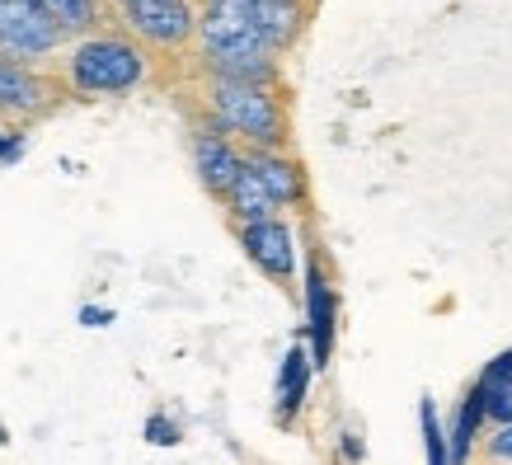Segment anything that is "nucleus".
<instances>
[{"instance_id":"f257e3e1","label":"nucleus","mask_w":512,"mask_h":465,"mask_svg":"<svg viewBox=\"0 0 512 465\" xmlns=\"http://www.w3.org/2000/svg\"><path fill=\"white\" fill-rule=\"evenodd\" d=\"M202 52L221 80H249V85H268L273 80V43H268L249 0H212L207 15L198 19Z\"/></svg>"},{"instance_id":"f03ea898","label":"nucleus","mask_w":512,"mask_h":465,"mask_svg":"<svg viewBox=\"0 0 512 465\" xmlns=\"http://www.w3.org/2000/svg\"><path fill=\"white\" fill-rule=\"evenodd\" d=\"M212 109H217V132H240L254 146L273 151L282 141V113L268 85L249 80H212Z\"/></svg>"},{"instance_id":"7ed1b4c3","label":"nucleus","mask_w":512,"mask_h":465,"mask_svg":"<svg viewBox=\"0 0 512 465\" xmlns=\"http://www.w3.org/2000/svg\"><path fill=\"white\" fill-rule=\"evenodd\" d=\"M146 76V57L123 38H85L71 57V80L85 94H123Z\"/></svg>"},{"instance_id":"20e7f679","label":"nucleus","mask_w":512,"mask_h":465,"mask_svg":"<svg viewBox=\"0 0 512 465\" xmlns=\"http://www.w3.org/2000/svg\"><path fill=\"white\" fill-rule=\"evenodd\" d=\"M66 33L57 29V19L47 15L38 0H0V57L10 62H38Z\"/></svg>"},{"instance_id":"39448f33","label":"nucleus","mask_w":512,"mask_h":465,"mask_svg":"<svg viewBox=\"0 0 512 465\" xmlns=\"http://www.w3.org/2000/svg\"><path fill=\"white\" fill-rule=\"evenodd\" d=\"M240 240H245V254L264 268L268 278H292V273H296L292 231H287L278 217H273V221H254V226H240Z\"/></svg>"},{"instance_id":"423d86ee","label":"nucleus","mask_w":512,"mask_h":465,"mask_svg":"<svg viewBox=\"0 0 512 465\" xmlns=\"http://www.w3.org/2000/svg\"><path fill=\"white\" fill-rule=\"evenodd\" d=\"M127 24H132L141 38H151V43L174 47L193 33L198 19L188 10V0H146V5H132V10H127Z\"/></svg>"},{"instance_id":"0eeeda50","label":"nucleus","mask_w":512,"mask_h":465,"mask_svg":"<svg viewBox=\"0 0 512 465\" xmlns=\"http://www.w3.org/2000/svg\"><path fill=\"white\" fill-rule=\"evenodd\" d=\"M306 329H311V362L325 367L334 353V292H329L320 264L306 268Z\"/></svg>"},{"instance_id":"6e6552de","label":"nucleus","mask_w":512,"mask_h":465,"mask_svg":"<svg viewBox=\"0 0 512 465\" xmlns=\"http://www.w3.org/2000/svg\"><path fill=\"white\" fill-rule=\"evenodd\" d=\"M193 160H198L202 184L212 188V193H221V198L231 193V184L240 179V170H245L240 151H235V146L221 137V132H202V137L193 141Z\"/></svg>"},{"instance_id":"1a4fd4ad","label":"nucleus","mask_w":512,"mask_h":465,"mask_svg":"<svg viewBox=\"0 0 512 465\" xmlns=\"http://www.w3.org/2000/svg\"><path fill=\"white\" fill-rule=\"evenodd\" d=\"M245 170L268 188V198L278 202V207L301 198V170H296L292 160H282V155H273V151H259L245 160Z\"/></svg>"},{"instance_id":"9d476101","label":"nucleus","mask_w":512,"mask_h":465,"mask_svg":"<svg viewBox=\"0 0 512 465\" xmlns=\"http://www.w3.org/2000/svg\"><path fill=\"white\" fill-rule=\"evenodd\" d=\"M43 109V85L19 62L0 57V113H33Z\"/></svg>"},{"instance_id":"9b49d317","label":"nucleus","mask_w":512,"mask_h":465,"mask_svg":"<svg viewBox=\"0 0 512 465\" xmlns=\"http://www.w3.org/2000/svg\"><path fill=\"white\" fill-rule=\"evenodd\" d=\"M226 202H231V212H235V221H240V226H254V221H273V217H278V202L268 198V188L259 184L249 170H240V179L231 184Z\"/></svg>"},{"instance_id":"f8f14e48","label":"nucleus","mask_w":512,"mask_h":465,"mask_svg":"<svg viewBox=\"0 0 512 465\" xmlns=\"http://www.w3.org/2000/svg\"><path fill=\"white\" fill-rule=\"evenodd\" d=\"M306 390H311V357L292 348V353L282 357V372H278V414L282 419H292L301 400H306Z\"/></svg>"},{"instance_id":"ddd939ff","label":"nucleus","mask_w":512,"mask_h":465,"mask_svg":"<svg viewBox=\"0 0 512 465\" xmlns=\"http://www.w3.org/2000/svg\"><path fill=\"white\" fill-rule=\"evenodd\" d=\"M484 423V395L480 386L470 390V400L461 404V414H456V428H451V442H447V465H466L470 461V442L480 433Z\"/></svg>"},{"instance_id":"4468645a","label":"nucleus","mask_w":512,"mask_h":465,"mask_svg":"<svg viewBox=\"0 0 512 465\" xmlns=\"http://www.w3.org/2000/svg\"><path fill=\"white\" fill-rule=\"evenodd\" d=\"M38 5L57 19V29H62V33L90 29V24H94V0H38Z\"/></svg>"},{"instance_id":"2eb2a0df","label":"nucleus","mask_w":512,"mask_h":465,"mask_svg":"<svg viewBox=\"0 0 512 465\" xmlns=\"http://www.w3.org/2000/svg\"><path fill=\"white\" fill-rule=\"evenodd\" d=\"M419 423H423V451H428V465H447V433L437 423L433 400L419 404Z\"/></svg>"},{"instance_id":"dca6fc26","label":"nucleus","mask_w":512,"mask_h":465,"mask_svg":"<svg viewBox=\"0 0 512 465\" xmlns=\"http://www.w3.org/2000/svg\"><path fill=\"white\" fill-rule=\"evenodd\" d=\"M484 395V419L512 423V381H480Z\"/></svg>"},{"instance_id":"f3484780","label":"nucleus","mask_w":512,"mask_h":465,"mask_svg":"<svg viewBox=\"0 0 512 465\" xmlns=\"http://www.w3.org/2000/svg\"><path fill=\"white\" fill-rule=\"evenodd\" d=\"M146 437H151V442H160V447H165V442H179L174 423H165V419H151V423H146Z\"/></svg>"},{"instance_id":"a211bd4d","label":"nucleus","mask_w":512,"mask_h":465,"mask_svg":"<svg viewBox=\"0 0 512 465\" xmlns=\"http://www.w3.org/2000/svg\"><path fill=\"white\" fill-rule=\"evenodd\" d=\"M480 381H512V353L494 357V362H489V372H484Z\"/></svg>"},{"instance_id":"6ab92c4d","label":"nucleus","mask_w":512,"mask_h":465,"mask_svg":"<svg viewBox=\"0 0 512 465\" xmlns=\"http://www.w3.org/2000/svg\"><path fill=\"white\" fill-rule=\"evenodd\" d=\"M109 320H113L109 310H94V306H85V310H80V325H90V329H104V325H109Z\"/></svg>"},{"instance_id":"aec40b11","label":"nucleus","mask_w":512,"mask_h":465,"mask_svg":"<svg viewBox=\"0 0 512 465\" xmlns=\"http://www.w3.org/2000/svg\"><path fill=\"white\" fill-rule=\"evenodd\" d=\"M494 456H508L512 461V423H503V433L494 437Z\"/></svg>"},{"instance_id":"412c9836","label":"nucleus","mask_w":512,"mask_h":465,"mask_svg":"<svg viewBox=\"0 0 512 465\" xmlns=\"http://www.w3.org/2000/svg\"><path fill=\"white\" fill-rule=\"evenodd\" d=\"M19 151H24V141L19 137H0V160H15Z\"/></svg>"},{"instance_id":"4be33fe9","label":"nucleus","mask_w":512,"mask_h":465,"mask_svg":"<svg viewBox=\"0 0 512 465\" xmlns=\"http://www.w3.org/2000/svg\"><path fill=\"white\" fill-rule=\"evenodd\" d=\"M118 5H123V10H132V5H146V0H118Z\"/></svg>"},{"instance_id":"5701e85b","label":"nucleus","mask_w":512,"mask_h":465,"mask_svg":"<svg viewBox=\"0 0 512 465\" xmlns=\"http://www.w3.org/2000/svg\"><path fill=\"white\" fill-rule=\"evenodd\" d=\"M249 5H273V0H249Z\"/></svg>"},{"instance_id":"b1692460","label":"nucleus","mask_w":512,"mask_h":465,"mask_svg":"<svg viewBox=\"0 0 512 465\" xmlns=\"http://www.w3.org/2000/svg\"><path fill=\"white\" fill-rule=\"evenodd\" d=\"M0 437H5V433H0Z\"/></svg>"}]
</instances>
